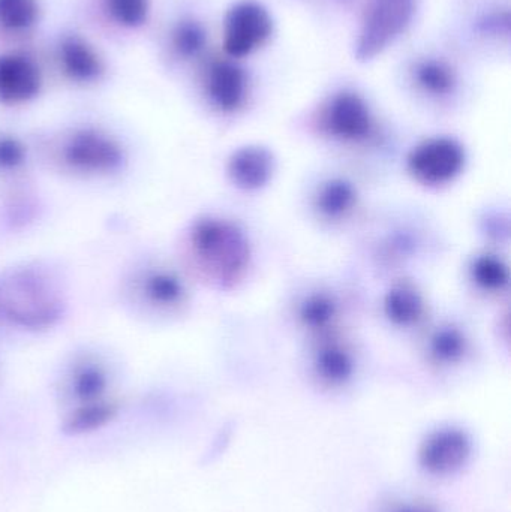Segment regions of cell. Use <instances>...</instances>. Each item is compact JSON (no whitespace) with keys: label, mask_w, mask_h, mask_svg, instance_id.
I'll return each instance as SVG.
<instances>
[{"label":"cell","mask_w":511,"mask_h":512,"mask_svg":"<svg viewBox=\"0 0 511 512\" xmlns=\"http://www.w3.org/2000/svg\"><path fill=\"white\" fill-rule=\"evenodd\" d=\"M465 159L464 147L453 138H429L411 150L407 170L420 185L443 186L464 171Z\"/></svg>","instance_id":"obj_5"},{"label":"cell","mask_w":511,"mask_h":512,"mask_svg":"<svg viewBox=\"0 0 511 512\" xmlns=\"http://www.w3.org/2000/svg\"><path fill=\"white\" fill-rule=\"evenodd\" d=\"M62 63L66 74L77 81L95 80L102 71L95 51L77 38H68L63 42Z\"/></svg>","instance_id":"obj_17"},{"label":"cell","mask_w":511,"mask_h":512,"mask_svg":"<svg viewBox=\"0 0 511 512\" xmlns=\"http://www.w3.org/2000/svg\"><path fill=\"white\" fill-rule=\"evenodd\" d=\"M470 277L485 292H501L509 286V267L491 254L477 255L470 264Z\"/></svg>","instance_id":"obj_19"},{"label":"cell","mask_w":511,"mask_h":512,"mask_svg":"<svg viewBox=\"0 0 511 512\" xmlns=\"http://www.w3.org/2000/svg\"><path fill=\"white\" fill-rule=\"evenodd\" d=\"M206 89L216 108L225 113H233L245 102V72L231 62L215 63L207 75Z\"/></svg>","instance_id":"obj_12"},{"label":"cell","mask_w":511,"mask_h":512,"mask_svg":"<svg viewBox=\"0 0 511 512\" xmlns=\"http://www.w3.org/2000/svg\"><path fill=\"white\" fill-rule=\"evenodd\" d=\"M384 313L398 327H416L426 315L425 297L411 282H398L384 297Z\"/></svg>","instance_id":"obj_14"},{"label":"cell","mask_w":511,"mask_h":512,"mask_svg":"<svg viewBox=\"0 0 511 512\" xmlns=\"http://www.w3.org/2000/svg\"><path fill=\"white\" fill-rule=\"evenodd\" d=\"M26 158L23 144L15 138H0V170H14Z\"/></svg>","instance_id":"obj_26"},{"label":"cell","mask_w":511,"mask_h":512,"mask_svg":"<svg viewBox=\"0 0 511 512\" xmlns=\"http://www.w3.org/2000/svg\"><path fill=\"white\" fill-rule=\"evenodd\" d=\"M359 192L345 179H330L318 188L314 206L321 218L330 222L344 221L356 210Z\"/></svg>","instance_id":"obj_15"},{"label":"cell","mask_w":511,"mask_h":512,"mask_svg":"<svg viewBox=\"0 0 511 512\" xmlns=\"http://www.w3.org/2000/svg\"><path fill=\"white\" fill-rule=\"evenodd\" d=\"M414 12L416 0H371L357 39V59L369 62L380 56L407 30Z\"/></svg>","instance_id":"obj_3"},{"label":"cell","mask_w":511,"mask_h":512,"mask_svg":"<svg viewBox=\"0 0 511 512\" xmlns=\"http://www.w3.org/2000/svg\"><path fill=\"white\" fill-rule=\"evenodd\" d=\"M144 294L159 306H176L185 298V286L171 271H152L144 279Z\"/></svg>","instance_id":"obj_20"},{"label":"cell","mask_w":511,"mask_h":512,"mask_svg":"<svg viewBox=\"0 0 511 512\" xmlns=\"http://www.w3.org/2000/svg\"><path fill=\"white\" fill-rule=\"evenodd\" d=\"M312 369L321 384L341 388L356 373V358L350 346L339 339L338 333L320 337L312 357Z\"/></svg>","instance_id":"obj_9"},{"label":"cell","mask_w":511,"mask_h":512,"mask_svg":"<svg viewBox=\"0 0 511 512\" xmlns=\"http://www.w3.org/2000/svg\"><path fill=\"white\" fill-rule=\"evenodd\" d=\"M228 177L243 191H258L272 179L275 161L272 153L260 146L236 150L227 165Z\"/></svg>","instance_id":"obj_11"},{"label":"cell","mask_w":511,"mask_h":512,"mask_svg":"<svg viewBox=\"0 0 511 512\" xmlns=\"http://www.w3.org/2000/svg\"><path fill=\"white\" fill-rule=\"evenodd\" d=\"M420 89L428 95L447 96L455 90L456 77L449 65L438 60H425L419 63L414 72Z\"/></svg>","instance_id":"obj_21"},{"label":"cell","mask_w":511,"mask_h":512,"mask_svg":"<svg viewBox=\"0 0 511 512\" xmlns=\"http://www.w3.org/2000/svg\"><path fill=\"white\" fill-rule=\"evenodd\" d=\"M65 300L57 280L38 267L0 274V319L27 330H45L62 318Z\"/></svg>","instance_id":"obj_2"},{"label":"cell","mask_w":511,"mask_h":512,"mask_svg":"<svg viewBox=\"0 0 511 512\" xmlns=\"http://www.w3.org/2000/svg\"><path fill=\"white\" fill-rule=\"evenodd\" d=\"M107 390V375L95 364H86L75 372L72 379V393L80 403L101 400Z\"/></svg>","instance_id":"obj_22"},{"label":"cell","mask_w":511,"mask_h":512,"mask_svg":"<svg viewBox=\"0 0 511 512\" xmlns=\"http://www.w3.org/2000/svg\"><path fill=\"white\" fill-rule=\"evenodd\" d=\"M473 453V438L467 430L443 426L425 436L417 450V463L429 477H453L470 463Z\"/></svg>","instance_id":"obj_4"},{"label":"cell","mask_w":511,"mask_h":512,"mask_svg":"<svg viewBox=\"0 0 511 512\" xmlns=\"http://www.w3.org/2000/svg\"><path fill=\"white\" fill-rule=\"evenodd\" d=\"M321 128L335 140L363 143L374 134V117L365 99L356 93H339L327 105Z\"/></svg>","instance_id":"obj_7"},{"label":"cell","mask_w":511,"mask_h":512,"mask_svg":"<svg viewBox=\"0 0 511 512\" xmlns=\"http://www.w3.org/2000/svg\"><path fill=\"white\" fill-rule=\"evenodd\" d=\"M38 18L36 0H0V26L5 29L23 30Z\"/></svg>","instance_id":"obj_23"},{"label":"cell","mask_w":511,"mask_h":512,"mask_svg":"<svg viewBox=\"0 0 511 512\" xmlns=\"http://www.w3.org/2000/svg\"><path fill=\"white\" fill-rule=\"evenodd\" d=\"M384 512H440L431 502L422 499H399L393 501Z\"/></svg>","instance_id":"obj_27"},{"label":"cell","mask_w":511,"mask_h":512,"mask_svg":"<svg viewBox=\"0 0 511 512\" xmlns=\"http://www.w3.org/2000/svg\"><path fill=\"white\" fill-rule=\"evenodd\" d=\"M189 256L203 279L230 288L243 279L251 261L245 233L227 219L206 216L188 234Z\"/></svg>","instance_id":"obj_1"},{"label":"cell","mask_w":511,"mask_h":512,"mask_svg":"<svg viewBox=\"0 0 511 512\" xmlns=\"http://www.w3.org/2000/svg\"><path fill=\"white\" fill-rule=\"evenodd\" d=\"M297 315L302 327L320 339L336 334L341 319V306L330 292L315 291L300 301Z\"/></svg>","instance_id":"obj_13"},{"label":"cell","mask_w":511,"mask_h":512,"mask_svg":"<svg viewBox=\"0 0 511 512\" xmlns=\"http://www.w3.org/2000/svg\"><path fill=\"white\" fill-rule=\"evenodd\" d=\"M41 89L39 69L23 56H0V102L21 104L35 98Z\"/></svg>","instance_id":"obj_10"},{"label":"cell","mask_w":511,"mask_h":512,"mask_svg":"<svg viewBox=\"0 0 511 512\" xmlns=\"http://www.w3.org/2000/svg\"><path fill=\"white\" fill-rule=\"evenodd\" d=\"M117 414V406L105 400L80 403L65 421V432L69 435H84L107 426Z\"/></svg>","instance_id":"obj_18"},{"label":"cell","mask_w":511,"mask_h":512,"mask_svg":"<svg viewBox=\"0 0 511 512\" xmlns=\"http://www.w3.org/2000/svg\"><path fill=\"white\" fill-rule=\"evenodd\" d=\"M273 21L260 3L240 2L225 18L224 45L231 57H245L266 44L272 35Z\"/></svg>","instance_id":"obj_6"},{"label":"cell","mask_w":511,"mask_h":512,"mask_svg":"<svg viewBox=\"0 0 511 512\" xmlns=\"http://www.w3.org/2000/svg\"><path fill=\"white\" fill-rule=\"evenodd\" d=\"M470 351V340L461 328L443 325L429 337V361L435 366L452 367L462 363Z\"/></svg>","instance_id":"obj_16"},{"label":"cell","mask_w":511,"mask_h":512,"mask_svg":"<svg viewBox=\"0 0 511 512\" xmlns=\"http://www.w3.org/2000/svg\"><path fill=\"white\" fill-rule=\"evenodd\" d=\"M173 42L177 53L185 57H192L203 50L204 44H206V33L200 24L186 21L177 26Z\"/></svg>","instance_id":"obj_24"},{"label":"cell","mask_w":511,"mask_h":512,"mask_svg":"<svg viewBox=\"0 0 511 512\" xmlns=\"http://www.w3.org/2000/svg\"><path fill=\"white\" fill-rule=\"evenodd\" d=\"M63 159L69 167L83 173H111L122 165L123 152L107 135L86 129L69 138Z\"/></svg>","instance_id":"obj_8"},{"label":"cell","mask_w":511,"mask_h":512,"mask_svg":"<svg viewBox=\"0 0 511 512\" xmlns=\"http://www.w3.org/2000/svg\"><path fill=\"white\" fill-rule=\"evenodd\" d=\"M108 8L117 23L137 27L147 18L149 0H108Z\"/></svg>","instance_id":"obj_25"}]
</instances>
